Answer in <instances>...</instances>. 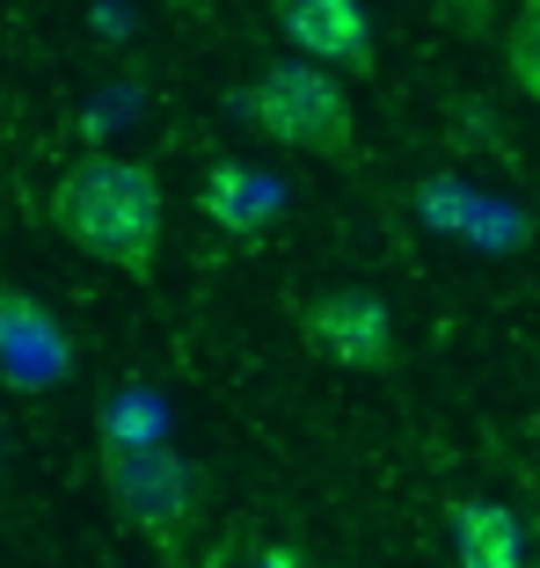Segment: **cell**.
<instances>
[{"mask_svg": "<svg viewBox=\"0 0 540 568\" xmlns=\"http://www.w3.org/2000/svg\"><path fill=\"white\" fill-rule=\"evenodd\" d=\"M161 219H169L161 175L147 161H124V153H81L51 190V226L88 263L110 270H147L161 248Z\"/></svg>", "mask_w": 540, "mask_h": 568, "instance_id": "cell-1", "label": "cell"}, {"mask_svg": "<svg viewBox=\"0 0 540 568\" xmlns=\"http://www.w3.org/2000/svg\"><path fill=\"white\" fill-rule=\"evenodd\" d=\"M249 118L263 139H278V146L292 153H314V161H358V110H351V88L337 81L329 67H314V59H278V67L256 73L249 88Z\"/></svg>", "mask_w": 540, "mask_h": 568, "instance_id": "cell-2", "label": "cell"}, {"mask_svg": "<svg viewBox=\"0 0 540 568\" xmlns=\"http://www.w3.org/2000/svg\"><path fill=\"white\" fill-rule=\"evenodd\" d=\"M102 488H110V503H118V518L139 525V532L153 539V547L183 554L190 532H198V467H190L183 452L169 445H102Z\"/></svg>", "mask_w": 540, "mask_h": 568, "instance_id": "cell-3", "label": "cell"}, {"mask_svg": "<svg viewBox=\"0 0 540 568\" xmlns=\"http://www.w3.org/2000/svg\"><path fill=\"white\" fill-rule=\"evenodd\" d=\"M300 335L314 357H329L343 372H394V314L380 292H358V284L314 292L300 306Z\"/></svg>", "mask_w": 540, "mask_h": 568, "instance_id": "cell-4", "label": "cell"}, {"mask_svg": "<svg viewBox=\"0 0 540 568\" xmlns=\"http://www.w3.org/2000/svg\"><path fill=\"white\" fill-rule=\"evenodd\" d=\"M270 16L300 59L329 73H372V22L358 0H270Z\"/></svg>", "mask_w": 540, "mask_h": 568, "instance_id": "cell-5", "label": "cell"}, {"mask_svg": "<svg viewBox=\"0 0 540 568\" xmlns=\"http://www.w3.org/2000/svg\"><path fill=\"white\" fill-rule=\"evenodd\" d=\"M446 525H453L460 568H526V532H519V518H511L504 503L460 496L453 510H446Z\"/></svg>", "mask_w": 540, "mask_h": 568, "instance_id": "cell-6", "label": "cell"}, {"mask_svg": "<svg viewBox=\"0 0 540 568\" xmlns=\"http://www.w3.org/2000/svg\"><path fill=\"white\" fill-rule=\"evenodd\" d=\"M504 67L526 95L540 102V0H519L511 8V30H504Z\"/></svg>", "mask_w": 540, "mask_h": 568, "instance_id": "cell-7", "label": "cell"}, {"mask_svg": "<svg viewBox=\"0 0 540 568\" xmlns=\"http://www.w3.org/2000/svg\"><path fill=\"white\" fill-rule=\"evenodd\" d=\"M241 190H249L241 161H220V168H212V183H204V212L220 219V226H234V234H241V219H249V212H241Z\"/></svg>", "mask_w": 540, "mask_h": 568, "instance_id": "cell-8", "label": "cell"}]
</instances>
